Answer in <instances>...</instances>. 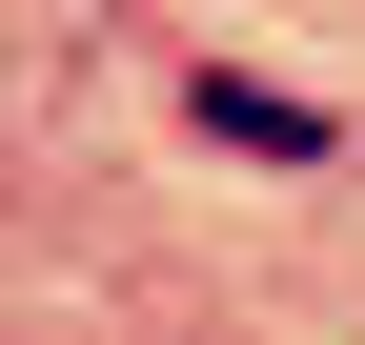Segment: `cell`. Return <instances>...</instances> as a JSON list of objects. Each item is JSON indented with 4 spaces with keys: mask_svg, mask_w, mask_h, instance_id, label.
Masks as SVG:
<instances>
[{
    "mask_svg": "<svg viewBox=\"0 0 365 345\" xmlns=\"http://www.w3.org/2000/svg\"><path fill=\"white\" fill-rule=\"evenodd\" d=\"M182 122H203V143H244V163H325V102H284V81H182Z\"/></svg>",
    "mask_w": 365,
    "mask_h": 345,
    "instance_id": "cell-1",
    "label": "cell"
}]
</instances>
